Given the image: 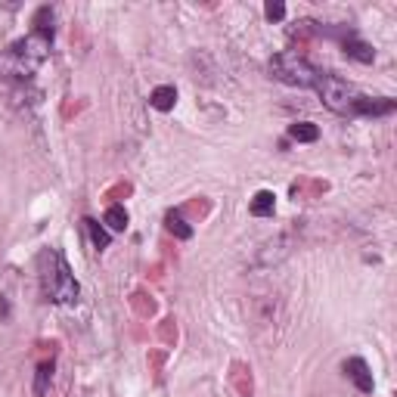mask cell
Wrapping results in <instances>:
<instances>
[{
	"mask_svg": "<svg viewBox=\"0 0 397 397\" xmlns=\"http://www.w3.org/2000/svg\"><path fill=\"white\" fill-rule=\"evenodd\" d=\"M130 193H134V183H130V180H118V183H112V187L105 189L103 198H105L109 205H121Z\"/></svg>",
	"mask_w": 397,
	"mask_h": 397,
	"instance_id": "17",
	"label": "cell"
},
{
	"mask_svg": "<svg viewBox=\"0 0 397 397\" xmlns=\"http://www.w3.org/2000/svg\"><path fill=\"white\" fill-rule=\"evenodd\" d=\"M183 214H193V217H198V221H205L208 217V211H211V202L205 196H198V198H193V202H187L183 205Z\"/></svg>",
	"mask_w": 397,
	"mask_h": 397,
	"instance_id": "20",
	"label": "cell"
},
{
	"mask_svg": "<svg viewBox=\"0 0 397 397\" xmlns=\"http://www.w3.org/2000/svg\"><path fill=\"white\" fill-rule=\"evenodd\" d=\"M341 50H345V56H350V59H357V62H363V65H369L375 59V50L369 47L363 37H357L354 31H348L345 37H341Z\"/></svg>",
	"mask_w": 397,
	"mask_h": 397,
	"instance_id": "8",
	"label": "cell"
},
{
	"mask_svg": "<svg viewBox=\"0 0 397 397\" xmlns=\"http://www.w3.org/2000/svg\"><path fill=\"white\" fill-rule=\"evenodd\" d=\"M84 230H87V233H90V242H94V248H96V251L109 248V230H105V227H99V223L94 221V217H84Z\"/></svg>",
	"mask_w": 397,
	"mask_h": 397,
	"instance_id": "16",
	"label": "cell"
},
{
	"mask_svg": "<svg viewBox=\"0 0 397 397\" xmlns=\"http://www.w3.org/2000/svg\"><path fill=\"white\" fill-rule=\"evenodd\" d=\"M103 221H105V227H109V230L121 233V230H128V211H124V205H109Z\"/></svg>",
	"mask_w": 397,
	"mask_h": 397,
	"instance_id": "15",
	"label": "cell"
},
{
	"mask_svg": "<svg viewBox=\"0 0 397 397\" xmlns=\"http://www.w3.org/2000/svg\"><path fill=\"white\" fill-rule=\"evenodd\" d=\"M394 109H397V103H394V99H388V96H366V94H360V96H357V103H354V115L379 118V115H391Z\"/></svg>",
	"mask_w": 397,
	"mask_h": 397,
	"instance_id": "5",
	"label": "cell"
},
{
	"mask_svg": "<svg viewBox=\"0 0 397 397\" xmlns=\"http://www.w3.org/2000/svg\"><path fill=\"white\" fill-rule=\"evenodd\" d=\"M164 357H168V350H149V373L158 379V373H162L164 366Z\"/></svg>",
	"mask_w": 397,
	"mask_h": 397,
	"instance_id": "22",
	"label": "cell"
},
{
	"mask_svg": "<svg viewBox=\"0 0 397 397\" xmlns=\"http://www.w3.org/2000/svg\"><path fill=\"white\" fill-rule=\"evenodd\" d=\"M270 75H273L276 81L289 84V87H314L320 71H316L298 50H282L270 59Z\"/></svg>",
	"mask_w": 397,
	"mask_h": 397,
	"instance_id": "3",
	"label": "cell"
},
{
	"mask_svg": "<svg viewBox=\"0 0 397 397\" xmlns=\"http://www.w3.org/2000/svg\"><path fill=\"white\" fill-rule=\"evenodd\" d=\"M37 273H41V292L53 304H75L78 301V280L71 273L69 261L62 257V251L44 248L37 257Z\"/></svg>",
	"mask_w": 397,
	"mask_h": 397,
	"instance_id": "2",
	"label": "cell"
},
{
	"mask_svg": "<svg viewBox=\"0 0 397 397\" xmlns=\"http://www.w3.org/2000/svg\"><path fill=\"white\" fill-rule=\"evenodd\" d=\"M162 270H164V264H155V267H149V280H162Z\"/></svg>",
	"mask_w": 397,
	"mask_h": 397,
	"instance_id": "23",
	"label": "cell"
},
{
	"mask_svg": "<svg viewBox=\"0 0 397 397\" xmlns=\"http://www.w3.org/2000/svg\"><path fill=\"white\" fill-rule=\"evenodd\" d=\"M164 227H168V233L174 236V239H189V236H193V227H189L187 214H183L180 208H174V211L164 214Z\"/></svg>",
	"mask_w": 397,
	"mask_h": 397,
	"instance_id": "10",
	"label": "cell"
},
{
	"mask_svg": "<svg viewBox=\"0 0 397 397\" xmlns=\"http://www.w3.org/2000/svg\"><path fill=\"white\" fill-rule=\"evenodd\" d=\"M314 90L320 94L323 105L332 109L335 115H354V103H357V96H360V90H357L354 84H348V81H341V78L320 71L316 81H314Z\"/></svg>",
	"mask_w": 397,
	"mask_h": 397,
	"instance_id": "4",
	"label": "cell"
},
{
	"mask_svg": "<svg viewBox=\"0 0 397 397\" xmlns=\"http://www.w3.org/2000/svg\"><path fill=\"white\" fill-rule=\"evenodd\" d=\"M264 16H267L270 22H280V19H286V3H280V0H270V3L264 6Z\"/></svg>",
	"mask_w": 397,
	"mask_h": 397,
	"instance_id": "21",
	"label": "cell"
},
{
	"mask_svg": "<svg viewBox=\"0 0 397 397\" xmlns=\"http://www.w3.org/2000/svg\"><path fill=\"white\" fill-rule=\"evenodd\" d=\"M341 369H345V375L357 385V391L373 394V373H369L366 360H360V357H350V360H345V366H341Z\"/></svg>",
	"mask_w": 397,
	"mask_h": 397,
	"instance_id": "6",
	"label": "cell"
},
{
	"mask_svg": "<svg viewBox=\"0 0 397 397\" xmlns=\"http://www.w3.org/2000/svg\"><path fill=\"white\" fill-rule=\"evenodd\" d=\"M50 44H53V35H47V31H31L28 37L10 44L0 53V78H6V81H28L44 65V59L50 56Z\"/></svg>",
	"mask_w": 397,
	"mask_h": 397,
	"instance_id": "1",
	"label": "cell"
},
{
	"mask_svg": "<svg viewBox=\"0 0 397 397\" xmlns=\"http://www.w3.org/2000/svg\"><path fill=\"white\" fill-rule=\"evenodd\" d=\"M329 189L326 180H295L292 183V196L295 198H314V196H323Z\"/></svg>",
	"mask_w": 397,
	"mask_h": 397,
	"instance_id": "13",
	"label": "cell"
},
{
	"mask_svg": "<svg viewBox=\"0 0 397 397\" xmlns=\"http://www.w3.org/2000/svg\"><path fill=\"white\" fill-rule=\"evenodd\" d=\"M174 103H177V90L171 87V84H162V87H155L149 94V105L152 109H158V112H171L174 109Z\"/></svg>",
	"mask_w": 397,
	"mask_h": 397,
	"instance_id": "11",
	"label": "cell"
},
{
	"mask_svg": "<svg viewBox=\"0 0 397 397\" xmlns=\"http://www.w3.org/2000/svg\"><path fill=\"white\" fill-rule=\"evenodd\" d=\"M158 341H162L164 348L177 345V320H174V316H164V320L158 323Z\"/></svg>",
	"mask_w": 397,
	"mask_h": 397,
	"instance_id": "19",
	"label": "cell"
},
{
	"mask_svg": "<svg viewBox=\"0 0 397 397\" xmlns=\"http://www.w3.org/2000/svg\"><path fill=\"white\" fill-rule=\"evenodd\" d=\"M128 304H130V310H134L137 320H152V316L158 314V301L146 292V289H137V292H130Z\"/></svg>",
	"mask_w": 397,
	"mask_h": 397,
	"instance_id": "9",
	"label": "cell"
},
{
	"mask_svg": "<svg viewBox=\"0 0 397 397\" xmlns=\"http://www.w3.org/2000/svg\"><path fill=\"white\" fill-rule=\"evenodd\" d=\"M289 137L298 140V143H316L320 140V128L310 124V121H295L292 128H289Z\"/></svg>",
	"mask_w": 397,
	"mask_h": 397,
	"instance_id": "14",
	"label": "cell"
},
{
	"mask_svg": "<svg viewBox=\"0 0 397 397\" xmlns=\"http://www.w3.org/2000/svg\"><path fill=\"white\" fill-rule=\"evenodd\" d=\"M230 385L239 397H251L255 394V379H251V366L242 360H233L230 363Z\"/></svg>",
	"mask_w": 397,
	"mask_h": 397,
	"instance_id": "7",
	"label": "cell"
},
{
	"mask_svg": "<svg viewBox=\"0 0 397 397\" xmlns=\"http://www.w3.org/2000/svg\"><path fill=\"white\" fill-rule=\"evenodd\" d=\"M276 208V196L270 193V189H261V193H255V198H251V214L255 217H270Z\"/></svg>",
	"mask_w": 397,
	"mask_h": 397,
	"instance_id": "12",
	"label": "cell"
},
{
	"mask_svg": "<svg viewBox=\"0 0 397 397\" xmlns=\"http://www.w3.org/2000/svg\"><path fill=\"white\" fill-rule=\"evenodd\" d=\"M50 379H53V360H41L37 363V375H35V397L47 394Z\"/></svg>",
	"mask_w": 397,
	"mask_h": 397,
	"instance_id": "18",
	"label": "cell"
}]
</instances>
